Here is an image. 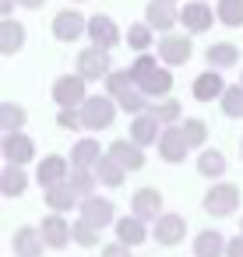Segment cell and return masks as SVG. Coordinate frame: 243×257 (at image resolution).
<instances>
[{
  "mask_svg": "<svg viewBox=\"0 0 243 257\" xmlns=\"http://www.w3.org/2000/svg\"><path fill=\"white\" fill-rule=\"evenodd\" d=\"M116 116V99L113 95H88L81 102V120L88 131H106Z\"/></svg>",
  "mask_w": 243,
  "mask_h": 257,
  "instance_id": "6da1fadb",
  "label": "cell"
},
{
  "mask_svg": "<svg viewBox=\"0 0 243 257\" xmlns=\"http://www.w3.org/2000/svg\"><path fill=\"white\" fill-rule=\"evenodd\" d=\"M236 204H239V187H232V183H211L208 194H204V211L215 215V218L232 215Z\"/></svg>",
  "mask_w": 243,
  "mask_h": 257,
  "instance_id": "7a4b0ae2",
  "label": "cell"
},
{
  "mask_svg": "<svg viewBox=\"0 0 243 257\" xmlns=\"http://www.w3.org/2000/svg\"><path fill=\"white\" fill-rule=\"evenodd\" d=\"M78 74L85 78V81H106L109 78V50H102V46H88V50H81L78 53Z\"/></svg>",
  "mask_w": 243,
  "mask_h": 257,
  "instance_id": "3957f363",
  "label": "cell"
},
{
  "mask_svg": "<svg viewBox=\"0 0 243 257\" xmlns=\"http://www.w3.org/2000/svg\"><path fill=\"white\" fill-rule=\"evenodd\" d=\"M85 99H88V95H85V78H81V74H64V78L53 81V102H57V106H74V109H81Z\"/></svg>",
  "mask_w": 243,
  "mask_h": 257,
  "instance_id": "277c9868",
  "label": "cell"
},
{
  "mask_svg": "<svg viewBox=\"0 0 243 257\" xmlns=\"http://www.w3.org/2000/svg\"><path fill=\"white\" fill-rule=\"evenodd\" d=\"M190 53H194L190 36H162V39H159V60H162V64H169V67L187 64V60H190Z\"/></svg>",
  "mask_w": 243,
  "mask_h": 257,
  "instance_id": "5b68a950",
  "label": "cell"
},
{
  "mask_svg": "<svg viewBox=\"0 0 243 257\" xmlns=\"http://www.w3.org/2000/svg\"><path fill=\"white\" fill-rule=\"evenodd\" d=\"M53 36L60 39V43H74V39H81V36H88V22L71 8V11H60L57 18H53Z\"/></svg>",
  "mask_w": 243,
  "mask_h": 257,
  "instance_id": "8992f818",
  "label": "cell"
},
{
  "mask_svg": "<svg viewBox=\"0 0 243 257\" xmlns=\"http://www.w3.org/2000/svg\"><path fill=\"white\" fill-rule=\"evenodd\" d=\"M88 39H92V46L113 50L120 43V29H116V22L109 15H92L88 18Z\"/></svg>",
  "mask_w": 243,
  "mask_h": 257,
  "instance_id": "52a82bcc",
  "label": "cell"
},
{
  "mask_svg": "<svg viewBox=\"0 0 243 257\" xmlns=\"http://www.w3.org/2000/svg\"><path fill=\"white\" fill-rule=\"evenodd\" d=\"M187 152H190V141H187L183 127H166L162 138H159V155H162L166 162H183Z\"/></svg>",
  "mask_w": 243,
  "mask_h": 257,
  "instance_id": "ba28073f",
  "label": "cell"
},
{
  "mask_svg": "<svg viewBox=\"0 0 243 257\" xmlns=\"http://www.w3.org/2000/svg\"><path fill=\"white\" fill-rule=\"evenodd\" d=\"M43 246H46V239H43V232L32 229V225H22V229H15V236H11L15 257H43Z\"/></svg>",
  "mask_w": 243,
  "mask_h": 257,
  "instance_id": "9c48e42d",
  "label": "cell"
},
{
  "mask_svg": "<svg viewBox=\"0 0 243 257\" xmlns=\"http://www.w3.org/2000/svg\"><path fill=\"white\" fill-rule=\"evenodd\" d=\"M4 159L11 162V166H25L32 155H36V145H32V138H25L22 131H11V134H4Z\"/></svg>",
  "mask_w": 243,
  "mask_h": 257,
  "instance_id": "30bf717a",
  "label": "cell"
},
{
  "mask_svg": "<svg viewBox=\"0 0 243 257\" xmlns=\"http://www.w3.org/2000/svg\"><path fill=\"white\" fill-rule=\"evenodd\" d=\"M78 211H81V218L85 222H92V225H109V222H116V215H113V201H106V197H81V204H78Z\"/></svg>",
  "mask_w": 243,
  "mask_h": 257,
  "instance_id": "8fae6325",
  "label": "cell"
},
{
  "mask_svg": "<svg viewBox=\"0 0 243 257\" xmlns=\"http://www.w3.org/2000/svg\"><path fill=\"white\" fill-rule=\"evenodd\" d=\"M39 232H43V239H46V246H53V250H60V246H67L74 236H71V225H67V218L60 215V211H53V215H46L43 218V225H39Z\"/></svg>",
  "mask_w": 243,
  "mask_h": 257,
  "instance_id": "7c38bea8",
  "label": "cell"
},
{
  "mask_svg": "<svg viewBox=\"0 0 243 257\" xmlns=\"http://www.w3.org/2000/svg\"><path fill=\"white\" fill-rule=\"evenodd\" d=\"M215 18H218V15H211V8L204 4V0H190V4L180 11V22H183L187 32H208Z\"/></svg>",
  "mask_w": 243,
  "mask_h": 257,
  "instance_id": "4fadbf2b",
  "label": "cell"
},
{
  "mask_svg": "<svg viewBox=\"0 0 243 257\" xmlns=\"http://www.w3.org/2000/svg\"><path fill=\"white\" fill-rule=\"evenodd\" d=\"M183 232H187L183 215H159V218H155V243L176 246V243L183 239Z\"/></svg>",
  "mask_w": 243,
  "mask_h": 257,
  "instance_id": "5bb4252c",
  "label": "cell"
},
{
  "mask_svg": "<svg viewBox=\"0 0 243 257\" xmlns=\"http://www.w3.org/2000/svg\"><path fill=\"white\" fill-rule=\"evenodd\" d=\"M106 155H113L124 169H141V166H145V152H141V145H138L134 138H131V141H124V138H120V141H113Z\"/></svg>",
  "mask_w": 243,
  "mask_h": 257,
  "instance_id": "9a60e30c",
  "label": "cell"
},
{
  "mask_svg": "<svg viewBox=\"0 0 243 257\" xmlns=\"http://www.w3.org/2000/svg\"><path fill=\"white\" fill-rule=\"evenodd\" d=\"M222 92H225V81H222V74H218V71H204V74H197V78H194V99H197V102L222 99Z\"/></svg>",
  "mask_w": 243,
  "mask_h": 257,
  "instance_id": "2e32d148",
  "label": "cell"
},
{
  "mask_svg": "<svg viewBox=\"0 0 243 257\" xmlns=\"http://www.w3.org/2000/svg\"><path fill=\"white\" fill-rule=\"evenodd\" d=\"M159 123L162 120H155L152 113H138V120H131V138L138 145H159V138H162V127Z\"/></svg>",
  "mask_w": 243,
  "mask_h": 257,
  "instance_id": "e0dca14e",
  "label": "cell"
},
{
  "mask_svg": "<svg viewBox=\"0 0 243 257\" xmlns=\"http://www.w3.org/2000/svg\"><path fill=\"white\" fill-rule=\"evenodd\" d=\"M67 176H71V169H67V159H64V155H46V159L39 162V173H36V180H39L43 187L64 183Z\"/></svg>",
  "mask_w": 243,
  "mask_h": 257,
  "instance_id": "ac0fdd59",
  "label": "cell"
},
{
  "mask_svg": "<svg viewBox=\"0 0 243 257\" xmlns=\"http://www.w3.org/2000/svg\"><path fill=\"white\" fill-rule=\"evenodd\" d=\"M131 204H134V215H138V218H159V211H162V194H159L155 187H141V190H134Z\"/></svg>",
  "mask_w": 243,
  "mask_h": 257,
  "instance_id": "d6986e66",
  "label": "cell"
},
{
  "mask_svg": "<svg viewBox=\"0 0 243 257\" xmlns=\"http://www.w3.org/2000/svg\"><path fill=\"white\" fill-rule=\"evenodd\" d=\"M145 22H148L155 32H169V29L180 22V11H173V4H159V0H152V4L145 8Z\"/></svg>",
  "mask_w": 243,
  "mask_h": 257,
  "instance_id": "ffe728a7",
  "label": "cell"
},
{
  "mask_svg": "<svg viewBox=\"0 0 243 257\" xmlns=\"http://www.w3.org/2000/svg\"><path fill=\"white\" fill-rule=\"evenodd\" d=\"M46 204L53 208V211H71V208H78V190L64 180V183H53V187H46Z\"/></svg>",
  "mask_w": 243,
  "mask_h": 257,
  "instance_id": "44dd1931",
  "label": "cell"
},
{
  "mask_svg": "<svg viewBox=\"0 0 243 257\" xmlns=\"http://www.w3.org/2000/svg\"><path fill=\"white\" fill-rule=\"evenodd\" d=\"M116 239L120 243H127V246H138V243H145L148 239V229H145V218H138V215H124V218H116Z\"/></svg>",
  "mask_w": 243,
  "mask_h": 257,
  "instance_id": "7402d4cb",
  "label": "cell"
},
{
  "mask_svg": "<svg viewBox=\"0 0 243 257\" xmlns=\"http://www.w3.org/2000/svg\"><path fill=\"white\" fill-rule=\"evenodd\" d=\"M22 46H25V25L4 18V25H0V53H4V57H15Z\"/></svg>",
  "mask_w": 243,
  "mask_h": 257,
  "instance_id": "603a6c76",
  "label": "cell"
},
{
  "mask_svg": "<svg viewBox=\"0 0 243 257\" xmlns=\"http://www.w3.org/2000/svg\"><path fill=\"white\" fill-rule=\"evenodd\" d=\"M225 243H229V239H222V232L204 229V232H197V239H194V257H222V253H225Z\"/></svg>",
  "mask_w": 243,
  "mask_h": 257,
  "instance_id": "cb8c5ba5",
  "label": "cell"
},
{
  "mask_svg": "<svg viewBox=\"0 0 243 257\" xmlns=\"http://www.w3.org/2000/svg\"><path fill=\"white\" fill-rule=\"evenodd\" d=\"M25 187H29V176L22 173V166H4V173H0V194L4 197H18V194H25Z\"/></svg>",
  "mask_w": 243,
  "mask_h": 257,
  "instance_id": "d4e9b609",
  "label": "cell"
},
{
  "mask_svg": "<svg viewBox=\"0 0 243 257\" xmlns=\"http://www.w3.org/2000/svg\"><path fill=\"white\" fill-rule=\"evenodd\" d=\"M138 88H141L148 99H166V95H169V88H173V74H169L166 67H159V71H155L152 78H145Z\"/></svg>",
  "mask_w": 243,
  "mask_h": 257,
  "instance_id": "484cf974",
  "label": "cell"
},
{
  "mask_svg": "<svg viewBox=\"0 0 243 257\" xmlns=\"http://www.w3.org/2000/svg\"><path fill=\"white\" fill-rule=\"evenodd\" d=\"M92 169H95L99 183H106V187H120V183H124V173H127V169H124V166H120L113 155H102V159H99Z\"/></svg>",
  "mask_w": 243,
  "mask_h": 257,
  "instance_id": "4316f807",
  "label": "cell"
},
{
  "mask_svg": "<svg viewBox=\"0 0 243 257\" xmlns=\"http://www.w3.org/2000/svg\"><path fill=\"white\" fill-rule=\"evenodd\" d=\"M204 60L215 64V67H232V64H239V50L232 43H211L204 50Z\"/></svg>",
  "mask_w": 243,
  "mask_h": 257,
  "instance_id": "83f0119b",
  "label": "cell"
},
{
  "mask_svg": "<svg viewBox=\"0 0 243 257\" xmlns=\"http://www.w3.org/2000/svg\"><path fill=\"white\" fill-rule=\"evenodd\" d=\"M197 173L208 176V180H211V176H222V173H225V155L215 152V148H204V152L197 155Z\"/></svg>",
  "mask_w": 243,
  "mask_h": 257,
  "instance_id": "f1b7e54d",
  "label": "cell"
},
{
  "mask_svg": "<svg viewBox=\"0 0 243 257\" xmlns=\"http://www.w3.org/2000/svg\"><path fill=\"white\" fill-rule=\"evenodd\" d=\"M99 159H102V155H99V145H95L92 138H81V141L71 148V162H74V166H88V169H92Z\"/></svg>",
  "mask_w": 243,
  "mask_h": 257,
  "instance_id": "f546056e",
  "label": "cell"
},
{
  "mask_svg": "<svg viewBox=\"0 0 243 257\" xmlns=\"http://www.w3.org/2000/svg\"><path fill=\"white\" fill-rule=\"evenodd\" d=\"M134 88H138V81H134L131 71H109V78H106V92H109L113 99H120V95H127V92H134Z\"/></svg>",
  "mask_w": 243,
  "mask_h": 257,
  "instance_id": "4dcf8cb0",
  "label": "cell"
},
{
  "mask_svg": "<svg viewBox=\"0 0 243 257\" xmlns=\"http://www.w3.org/2000/svg\"><path fill=\"white\" fill-rule=\"evenodd\" d=\"M215 15H218V22H222V25L239 29V25H243V0H218Z\"/></svg>",
  "mask_w": 243,
  "mask_h": 257,
  "instance_id": "1f68e13d",
  "label": "cell"
},
{
  "mask_svg": "<svg viewBox=\"0 0 243 257\" xmlns=\"http://www.w3.org/2000/svg\"><path fill=\"white\" fill-rule=\"evenodd\" d=\"M25 106H15V102H4L0 106V127H4V134H11V131H22L25 127Z\"/></svg>",
  "mask_w": 243,
  "mask_h": 257,
  "instance_id": "d6a6232c",
  "label": "cell"
},
{
  "mask_svg": "<svg viewBox=\"0 0 243 257\" xmlns=\"http://www.w3.org/2000/svg\"><path fill=\"white\" fill-rule=\"evenodd\" d=\"M95 180H99V176H92V169H88V166H74V173L67 176V183L78 190V197H92Z\"/></svg>",
  "mask_w": 243,
  "mask_h": 257,
  "instance_id": "836d02e7",
  "label": "cell"
},
{
  "mask_svg": "<svg viewBox=\"0 0 243 257\" xmlns=\"http://www.w3.org/2000/svg\"><path fill=\"white\" fill-rule=\"evenodd\" d=\"M152 32H155V29H152L148 22H141V25H131V29H127V46H131V50H138V53H145V50L152 46V39H155Z\"/></svg>",
  "mask_w": 243,
  "mask_h": 257,
  "instance_id": "e575fe53",
  "label": "cell"
},
{
  "mask_svg": "<svg viewBox=\"0 0 243 257\" xmlns=\"http://www.w3.org/2000/svg\"><path fill=\"white\" fill-rule=\"evenodd\" d=\"M222 113L225 116H243V88L239 85H225V92H222Z\"/></svg>",
  "mask_w": 243,
  "mask_h": 257,
  "instance_id": "d590c367",
  "label": "cell"
},
{
  "mask_svg": "<svg viewBox=\"0 0 243 257\" xmlns=\"http://www.w3.org/2000/svg\"><path fill=\"white\" fill-rule=\"evenodd\" d=\"M148 113L155 116V120H162V123H173V120H180V102L176 99H162V102H152L148 106Z\"/></svg>",
  "mask_w": 243,
  "mask_h": 257,
  "instance_id": "8d00e7d4",
  "label": "cell"
},
{
  "mask_svg": "<svg viewBox=\"0 0 243 257\" xmlns=\"http://www.w3.org/2000/svg\"><path fill=\"white\" fill-rule=\"evenodd\" d=\"M71 236H74V243H81V246H95V243H99V225L78 218V222L71 225Z\"/></svg>",
  "mask_w": 243,
  "mask_h": 257,
  "instance_id": "74e56055",
  "label": "cell"
},
{
  "mask_svg": "<svg viewBox=\"0 0 243 257\" xmlns=\"http://www.w3.org/2000/svg\"><path fill=\"white\" fill-rule=\"evenodd\" d=\"M183 134H187V141H190V148H201V145L208 141V127H204V120H197V116H190V120H183Z\"/></svg>",
  "mask_w": 243,
  "mask_h": 257,
  "instance_id": "f35d334b",
  "label": "cell"
},
{
  "mask_svg": "<svg viewBox=\"0 0 243 257\" xmlns=\"http://www.w3.org/2000/svg\"><path fill=\"white\" fill-rule=\"evenodd\" d=\"M159 67H155V57H148V53H138V60L131 64V74H134V81L141 85L145 78H152Z\"/></svg>",
  "mask_w": 243,
  "mask_h": 257,
  "instance_id": "ab89813d",
  "label": "cell"
},
{
  "mask_svg": "<svg viewBox=\"0 0 243 257\" xmlns=\"http://www.w3.org/2000/svg\"><path fill=\"white\" fill-rule=\"evenodd\" d=\"M57 123H60L64 131H78V127H85V120H81V109H74V106H60V113H57Z\"/></svg>",
  "mask_w": 243,
  "mask_h": 257,
  "instance_id": "60d3db41",
  "label": "cell"
},
{
  "mask_svg": "<svg viewBox=\"0 0 243 257\" xmlns=\"http://www.w3.org/2000/svg\"><path fill=\"white\" fill-rule=\"evenodd\" d=\"M102 257H131V246L120 243V239H116V243H106V246H102Z\"/></svg>",
  "mask_w": 243,
  "mask_h": 257,
  "instance_id": "b9f144b4",
  "label": "cell"
},
{
  "mask_svg": "<svg viewBox=\"0 0 243 257\" xmlns=\"http://www.w3.org/2000/svg\"><path fill=\"white\" fill-rule=\"evenodd\" d=\"M225 257H243V232L225 243Z\"/></svg>",
  "mask_w": 243,
  "mask_h": 257,
  "instance_id": "7bdbcfd3",
  "label": "cell"
},
{
  "mask_svg": "<svg viewBox=\"0 0 243 257\" xmlns=\"http://www.w3.org/2000/svg\"><path fill=\"white\" fill-rule=\"evenodd\" d=\"M18 4H22V8H43L46 0H18Z\"/></svg>",
  "mask_w": 243,
  "mask_h": 257,
  "instance_id": "ee69618b",
  "label": "cell"
},
{
  "mask_svg": "<svg viewBox=\"0 0 243 257\" xmlns=\"http://www.w3.org/2000/svg\"><path fill=\"white\" fill-rule=\"evenodd\" d=\"M0 15H4V18H11V0H0Z\"/></svg>",
  "mask_w": 243,
  "mask_h": 257,
  "instance_id": "f6af8a7d",
  "label": "cell"
},
{
  "mask_svg": "<svg viewBox=\"0 0 243 257\" xmlns=\"http://www.w3.org/2000/svg\"><path fill=\"white\" fill-rule=\"evenodd\" d=\"M159 4H176V0H159Z\"/></svg>",
  "mask_w": 243,
  "mask_h": 257,
  "instance_id": "bcb514c9",
  "label": "cell"
},
{
  "mask_svg": "<svg viewBox=\"0 0 243 257\" xmlns=\"http://www.w3.org/2000/svg\"><path fill=\"white\" fill-rule=\"evenodd\" d=\"M239 232H243V218H239Z\"/></svg>",
  "mask_w": 243,
  "mask_h": 257,
  "instance_id": "7dc6e473",
  "label": "cell"
},
{
  "mask_svg": "<svg viewBox=\"0 0 243 257\" xmlns=\"http://www.w3.org/2000/svg\"><path fill=\"white\" fill-rule=\"evenodd\" d=\"M239 155H243V141H239Z\"/></svg>",
  "mask_w": 243,
  "mask_h": 257,
  "instance_id": "c3c4849f",
  "label": "cell"
}]
</instances>
